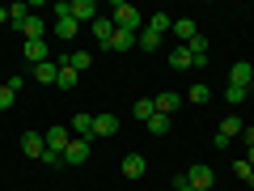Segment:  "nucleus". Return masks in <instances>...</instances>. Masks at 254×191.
<instances>
[{"label": "nucleus", "mask_w": 254, "mask_h": 191, "mask_svg": "<svg viewBox=\"0 0 254 191\" xmlns=\"http://www.w3.org/2000/svg\"><path fill=\"white\" fill-rule=\"evenodd\" d=\"M233 174H237L242 183H254V166L246 162V157H237V162H233Z\"/></svg>", "instance_id": "26"}, {"label": "nucleus", "mask_w": 254, "mask_h": 191, "mask_svg": "<svg viewBox=\"0 0 254 191\" xmlns=\"http://www.w3.org/2000/svg\"><path fill=\"white\" fill-rule=\"evenodd\" d=\"M21 149H26V157H43V153H47L43 132H26V136H21Z\"/></svg>", "instance_id": "16"}, {"label": "nucleus", "mask_w": 254, "mask_h": 191, "mask_svg": "<svg viewBox=\"0 0 254 191\" xmlns=\"http://www.w3.org/2000/svg\"><path fill=\"white\" fill-rule=\"evenodd\" d=\"M30 73H34V81H43V85H55V77H60V64H55V60H47V64H34Z\"/></svg>", "instance_id": "17"}, {"label": "nucleus", "mask_w": 254, "mask_h": 191, "mask_svg": "<svg viewBox=\"0 0 254 191\" xmlns=\"http://www.w3.org/2000/svg\"><path fill=\"white\" fill-rule=\"evenodd\" d=\"M76 81H81V73H76V68H68V64H64V68H60V77H55V85H60V90H72Z\"/></svg>", "instance_id": "23"}, {"label": "nucleus", "mask_w": 254, "mask_h": 191, "mask_svg": "<svg viewBox=\"0 0 254 191\" xmlns=\"http://www.w3.org/2000/svg\"><path fill=\"white\" fill-rule=\"evenodd\" d=\"M246 94H250V90H237V85H225V102H229V106H242V102H246Z\"/></svg>", "instance_id": "29"}, {"label": "nucleus", "mask_w": 254, "mask_h": 191, "mask_svg": "<svg viewBox=\"0 0 254 191\" xmlns=\"http://www.w3.org/2000/svg\"><path fill=\"white\" fill-rule=\"evenodd\" d=\"M89 64H93V55H89V51H68V68H76V73H85Z\"/></svg>", "instance_id": "24"}, {"label": "nucleus", "mask_w": 254, "mask_h": 191, "mask_svg": "<svg viewBox=\"0 0 254 191\" xmlns=\"http://www.w3.org/2000/svg\"><path fill=\"white\" fill-rule=\"evenodd\" d=\"M187 183H190V187H195V191H212V187H216V174H212V166L195 162V166H190V170H187Z\"/></svg>", "instance_id": "2"}, {"label": "nucleus", "mask_w": 254, "mask_h": 191, "mask_svg": "<svg viewBox=\"0 0 254 191\" xmlns=\"http://www.w3.org/2000/svg\"><path fill=\"white\" fill-rule=\"evenodd\" d=\"M136 47H144V51H157V47H161V38H157V34H148V30H140Z\"/></svg>", "instance_id": "30"}, {"label": "nucleus", "mask_w": 254, "mask_h": 191, "mask_svg": "<svg viewBox=\"0 0 254 191\" xmlns=\"http://www.w3.org/2000/svg\"><path fill=\"white\" fill-rule=\"evenodd\" d=\"M68 17L76 21V26H81V21H98V4H93V0H68Z\"/></svg>", "instance_id": "3"}, {"label": "nucleus", "mask_w": 254, "mask_h": 191, "mask_svg": "<svg viewBox=\"0 0 254 191\" xmlns=\"http://www.w3.org/2000/svg\"><path fill=\"white\" fill-rule=\"evenodd\" d=\"M0 26H9V9L4 4H0Z\"/></svg>", "instance_id": "34"}, {"label": "nucleus", "mask_w": 254, "mask_h": 191, "mask_svg": "<svg viewBox=\"0 0 254 191\" xmlns=\"http://www.w3.org/2000/svg\"><path fill=\"white\" fill-rule=\"evenodd\" d=\"M153 106H157V115H174V110L182 106V94L165 90V94H157V98H153Z\"/></svg>", "instance_id": "10"}, {"label": "nucleus", "mask_w": 254, "mask_h": 191, "mask_svg": "<svg viewBox=\"0 0 254 191\" xmlns=\"http://www.w3.org/2000/svg\"><path fill=\"white\" fill-rule=\"evenodd\" d=\"M13 30H17L21 38H43V34H47V21L38 17V13H30L26 21H13Z\"/></svg>", "instance_id": "6"}, {"label": "nucleus", "mask_w": 254, "mask_h": 191, "mask_svg": "<svg viewBox=\"0 0 254 191\" xmlns=\"http://www.w3.org/2000/svg\"><path fill=\"white\" fill-rule=\"evenodd\" d=\"M89 140H76L72 136V145H68V149H64V166H81V162H89Z\"/></svg>", "instance_id": "8"}, {"label": "nucleus", "mask_w": 254, "mask_h": 191, "mask_svg": "<svg viewBox=\"0 0 254 191\" xmlns=\"http://www.w3.org/2000/svg\"><path fill=\"white\" fill-rule=\"evenodd\" d=\"M136 38H140V34H131V30H115L106 51H127V47H136Z\"/></svg>", "instance_id": "19"}, {"label": "nucleus", "mask_w": 254, "mask_h": 191, "mask_svg": "<svg viewBox=\"0 0 254 191\" xmlns=\"http://www.w3.org/2000/svg\"><path fill=\"white\" fill-rule=\"evenodd\" d=\"M187 102H195V106H203V102H212V90L203 81H195L190 85V94H187Z\"/></svg>", "instance_id": "22"}, {"label": "nucleus", "mask_w": 254, "mask_h": 191, "mask_svg": "<svg viewBox=\"0 0 254 191\" xmlns=\"http://www.w3.org/2000/svg\"><path fill=\"white\" fill-rule=\"evenodd\" d=\"M51 30H55V38H60V43H72L81 26H76V21L68 17V13H64V17H55V26H51Z\"/></svg>", "instance_id": "14"}, {"label": "nucleus", "mask_w": 254, "mask_h": 191, "mask_svg": "<svg viewBox=\"0 0 254 191\" xmlns=\"http://www.w3.org/2000/svg\"><path fill=\"white\" fill-rule=\"evenodd\" d=\"M190 64H195V55H190V47H187V43L170 51V68H178V73H182V68H190Z\"/></svg>", "instance_id": "20"}, {"label": "nucleus", "mask_w": 254, "mask_h": 191, "mask_svg": "<svg viewBox=\"0 0 254 191\" xmlns=\"http://www.w3.org/2000/svg\"><path fill=\"white\" fill-rule=\"evenodd\" d=\"M174 191H195V187L187 183V174H178V179H174Z\"/></svg>", "instance_id": "32"}, {"label": "nucleus", "mask_w": 254, "mask_h": 191, "mask_svg": "<svg viewBox=\"0 0 254 191\" xmlns=\"http://www.w3.org/2000/svg\"><path fill=\"white\" fill-rule=\"evenodd\" d=\"M242 115H225V123H220V132H216V149H229V140L233 136H242Z\"/></svg>", "instance_id": "4"}, {"label": "nucleus", "mask_w": 254, "mask_h": 191, "mask_svg": "<svg viewBox=\"0 0 254 191\" xmlns=\"http://www.w3.org/2000/svg\"><path fill=\"white\" fill-rule=\"evenodd\" d=\"M148 132H153V136H165V132H170V115H153L148 119Z\"/></svg>", "instance_id": "27"}, {"label": "nucleus", "mask_w": 254, "mask_h": 191, "mask_svg": "<svg viewBox=\"0 0 254 191\" xmlns=\"http://www.w3.org/2000/svg\"><path fill=\"white\" fill-rule=\"evenodd\" d=\"M38 162H43L47 170H60V166H64V153H60V149H47V153L38 157Z\"/></svg>", "instance_id": "28"}, {"label": "nucleus", "mask_w": 254, "mask_h": 191, "mask_svg": "<svg viewBox=\"0 0 254 191\" xmlns=\"http://www.w3.org/2000/svg\"><path fill=\"white\" fill-rule=\"evenodd\" d=\"M68 132H72L76 140H93V115H72Z\"/></svg>", "instance_id": "11"}, {"label": "nucleus", "mask_w": 254, "mask_h": 191, "mask_svg": "<svg viewBox=\"0 0 254 191\" xmlns=\"http://www.w3.org/2000/svg\"><path fill=\"white\" fill-rule=\"evenodd\" d=\"M123 179H144V170H148V162H144V153H127L123 157Z\"/></svg>", "instance_id": "9"}, {"label": "nucleus", "mask_w": 254, "mask_h": 191, "mask_svg": "<svg viewBox=\"0 0 254 191\" xmlns=\"http://www.w3.org/2000/svg\"><path fill=\"white\" fill-rule=\"evenodd\" d=\"M144 30L161 38V34H170V30H174V17H170V13H153V17L144 21Z\"/></svg>", "instance_id": "15"}, {"label": "nucleus", "mask_w": 254, "mask_h": 191, "mask_svg": "<svg viewBox=\"0 0 254 191\" xmlns=\"http://www.w3.org/2000/svg\"><path fill=\"white\" fill-rule=\"evenodd\" d=\"M26 64H47V38H26Z\"/></svg>", "instance_id": "13"}, {"label": "nucleus", "mask_w": 254, "mask_h": 191, "mask_svg": "<svg viewBox=\"0 0 254 191\" xmlns=\"http://www.w3.org/2000/svg\"><path fill=\"white\" fill-rule=\"evenodd\" d=\"M110 21H115L119 30H131V34H140V30H144V13L131 9V4H123V0L110 9Z\"/></svg>", "instance_id": "1"}, {"label": "nucleus", "mask_w": 254, "mask_h": 191, "mask_svg": "<svg viewBox=\"0 0 254 191\" xmlns=\"http://www.w3.org/2000/svg\"><path fill=\"white\" fill-rule=\"evenodd\" d=\"M131 115H136V119H144V123H148V119L157 115V106H153V98H140L136 106H131Z\"/></svg>", "instance_id": "25"}, {"label": "nucleus", "mask_w": 254, "mask_h": 191, "mask_svg": "<svg viewBox=\"0 0 254 191\" xmlns=\"http://www.w3.org/2000/svg\"><path fill=\"white\" fill-rule=\"evenodd\" d=\"M115 132H119L115 115H93V136H115Z\"/></svg>", "instance_id": "18"}, {"label": "nucleus", "mask_w": 254, "mask_h": 191, "mask_svg": "<svg viewBox=\"0 0 254 191\" xmlns=\"http://www.w3.org/2000/svg\"><path fill=\"white\" fill-rule=\"evenodd\" d=\"M242 140H246V145H254V127H250V123L242 127Z\"/></svg>", "instance_id": "33"}, {"label": "nucleus", "mask_w": 254, "mask_h": 191, "mask_svg": "<svg viewBox=\"0 0 254 191\" xmlns=\"http://www.w3.org/2000/svg\"><path fill=\"white\" fill-rule=\"evenodd\" d=\"M174 34H178L182 43H190V38L199 34V30H195V21H190V17H174Z\"/></svg>", "instance_id": "21"}, {"label": "nucleus", "mask_w": 254, "mask_h": 191, "mask_svg": "<svg viewBox=\"0 0 254 191\" xmlns=\"http://www.w3.org/2000/svg\"><path fill=\"white\" fill-rule=\"evenodd\" d=\"M89 30H93V43H98V47H110V34H115L119 26H115L110 17H98V21H93Z\"/></svg>", "instance_id": "12"}, {"label": "nucleus", "mask_w": 254, "mask_h": 191, "mask_svg": "<svg viewBox=\"0 0 254 191\" xmlns=\"http://www.w3.org/2000/svg\"><path fill=\"white\" fill-rule=\"evenodd\" d=\"M13 98H17V94H13L9 85H0V110H9V106H13Z\"/></svg>", "instance_id": "31"}, {"label": "nucleus", "mask_w": 254, "mask_h": 191, "mask_svg": "<svg viewBox=\"0 0 254 191\" xmlns=\"http://www.w3.org/2000/svg\"><path fill=\"white\" fill-rule=\"evenodd\" d=\"M246 162H250V166H254V145H250V153H246Z\"/></svg>", "instance_id": "35"}, {"label": "nucleus", "mask_w": 254, "mask_h": 191, "mask_svg": "<svg viewBox=\"0 0 254 191\" xmlns=\"http://www.w3.org/2000/svg\"><path fill=\"white\" fill-rule=\"evenodd\" d=\"M212 191H216V187H212Z\"/></svg>", "instance_id": "36"}, {"label": "nucleus", "mask_w": 254, "mask_h": 191, "mask_svg": "<svg viewBox=\"0 0 254 191\" xmlns=\"http://www.w3.org/2000/svg\"><path fill=\"white\" fill-rule=\"evenodd\" d=\"M229 85H237V90H250V85H254V68H250V60H237L233 68H229Z\"/></svg>", "instance_id": "5"}, {"label": "nucleus", "mask_w": 254, "mask_h": 191, "mask_svg": "<svg viewBox=\"0 0 254 191\" xmlns=\"http://www.w3.org/2000/svg\"><path fill=\"white\" fill-rule=\"evenodd\" d=\"M43 140H47V149H60V153H64V149L72 145V132H68L64 123H55V127H47V132H43Z\"/></svg>", "instance_id": "7"}]
</instances>
